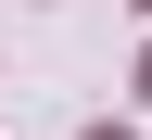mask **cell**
Instances as JSON below:
<instances>
[{"label":"cell","instance_id":"obj_1","mask_svg":"<svg viewBox=\"0 0 152 140\" xmlns=\"http://www.w3.org/2000/svg\"><path fill=\"white\" fill-rule=\"evenodd\" d=\"M89 140H127V127H89Z\"/></svg>","mask_w":152,"mask_h":140},{"label":"cell","instance_id":"obj_2","mask_svg":"<svg viewBox=\"0 0 152 140\" xmlns=\"http://www.w3.org/2000/svg\"><path fill=\"white\" fill-rule=\"evenodd\" d=\"M140 89H152V64H140Z\"/></svg>","mask_w":152,"mask_h":140}]
</instances>
